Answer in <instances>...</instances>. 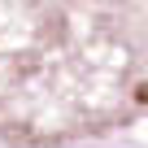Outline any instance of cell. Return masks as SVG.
<instances>
[{
  "label": "cell",
  "instance_id": "6da1fadb",
  "mask_svg": "<svg viewBox=\"0 0 148 148\" xmlns=\"http://www.w3.org/2000/svg\"><path fill=\"white\" fill-rule=\"evenodd\" d=\"M148 118V0H0V135L65 144Z\"/></svg>",
  "mask_w": 148,
  "mask_h": 148
}]
</instances>
